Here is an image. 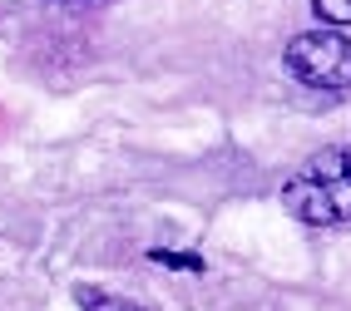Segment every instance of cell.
<instances>
[{"mask_svg":"<svg viewBox=\"0 0 351 311\" xmlns=\"http://www.w3.org/2000/svg\"><path fill=\"white\" fill-rule=\"evenodd\" d=\"M282 203H287L292 218H302L307 227L346 223L351 218V143L307 158V163H302V173L287 178Z\"/></svg>","mask_w":351,"mask_h":311,"instance_id":"cell-1","label":"cell"},{"mask_svg":"<svg viewBox=\"0 0 351 311\" xmlns=\"http://www.w3.org/2000/svg\"><path fill=\"white\" fill-rule=\"evenodd\" d=\"M282 64L307 89H346L351 84V40L326 35V30H307L282 50Z\"/></svg>","mask_w":351,"mask_h":311,"instance_id":"cell-2","label":"cell"},{"mask_svg":"<svg viewBox=\"0 0 351 311\" xmlns=\"http://www.w3.org/2000/svg\"><path fill=\"white\" fill-rule=\"evenodd\" d=\"M80 301H84V311H144V306H134L124 297H109V292H80Z\"/></svg>","mask_w":351,"mask_h":311,"instance_id":"cell-3","label":"cell"},{"mask_svg":"<svg viewBox=\"0 0 351 311\" xmlns=\"http://www.w3.org/2000/svg\"><path fill=\"white\" fill-rule=\"evenodd\" d=\"M312 10L332 25H351V0H312Z\"/></svg>","mask_w":351,"mask_h":311,"instance_id":"cell-4","label":"cell"}]
</instances>
